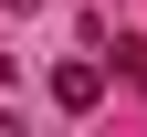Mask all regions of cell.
Here are the masks:
<instances>
[{
	"mask_svg": "<svg viewBox=\"0 0 147 137\" xmlns=\"http://www.w3.org/2000/svg\"><path fill=\"white\" fill-rule=\"evenodd\" d=\"M53 106H63V116H95L105 106V63H95V53H63V63H53Z\"/></svg>",
	"mask_w": 147,
	"mask_h": 137,
	"instance_id": "cell-1",
	"label": "cell"
},
{
	"mask_svg": "<svg viewBox=\"0 0 147 137\" xmlns=\"http://www.w3.org/2000/svg\"><path fill=\"white\" fill-rule=\"evenodd\" d=\"M105 63H116V74H126V85H147V42H137V32H126V42H116V53H105Z\"/></svg>",
	"mask_w": 147,
	"mask_h": 137,
	"instance_id": "cell-2",
	"label": "cell"
},
{
	"mask_svg": "<svg viewBox=\"0 0 147 137\" xmlns=\"http://www.w3.org/2000/svg\"><path fill=\"white\" fill-rule=\"evenodd\" d=\"M11 11H42V0H11Z\"/></svg>",
	"mask_w": 147,
	"mask_h": 137,
	"instance_id": "cell-3",
	"label": "cell"
}]
</instances>
